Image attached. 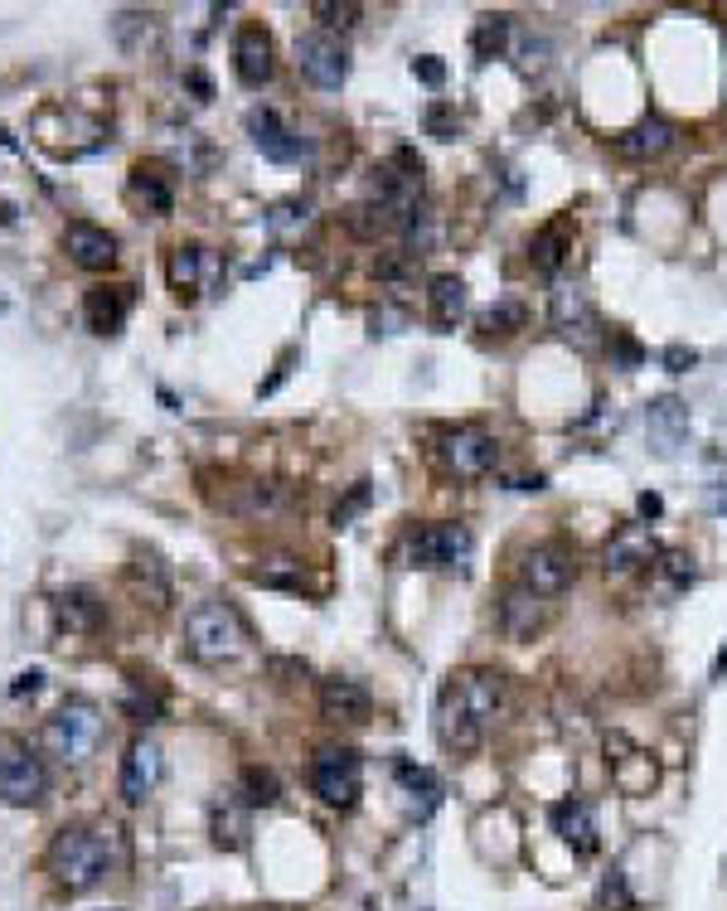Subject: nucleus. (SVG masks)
<instances>
[{
	"label": "nucleus",
	"instance_id": "2",
	"mask_svg": "<svg viewBox=\"0 0 727 911\" xmlns=\"http://www.w3.org/2000/svg\"><path fill=\"white\" fill-rule=\"evenodd\" d=\"M117 863V830H92V824H68L49 838L44 868L64 893H92Z\"/></svg>",
	"mask_w": 727,
	"mask_h": 911
},
{
	"label": "nucleus",
	"instance_id": "32",
	"mask_svg": "<svg viewBox=\"0 0 727 911\" xmlns=\"http://www.w3.org/2000/svg\"><path fill=\"white\" fill-rule=\"evenodd\" d=\"M277 800H282L277 775L263 771V766H243V805H247V810H257V805H277Z\"/></svg>",
	"mask_w": 727,
	"mask_h": 911
},
{
	"label": "nucleus",
	"instance_id": "44",
	"mask_svg": "<svg viewBox=\"0 0 727 911\" xmlns=\"http://www.w3.org/2000/svg\"><path fill=\"white\" fill-rule=\"evenodd\" d=\"M636 504H640V514H646V519H660V514H664V500H660V495H654V490H646V495H640Z\"/></svg>",
	"mask_w": 727,
	"mask_h": 911
},
{
	"label": "nucleus",
	"instance_id": "8",
	"mask_svg": "<svg viewBox=\"0 0 727 911\" xmlns=\"http://www.w3.org/2000/svg\"><path fill=\"white\" fill-rule=\"evenodd\" d=\"M475 538L465 524L456 519H436V524H422V529L408 534V563L412 567H461L471 557Z\"/></svg>",
	"mask_w": 727,
	"mask_h": 911
},
{
	"label": "nucleus",
	"instance_id": "9",
	"mask_svg": "<svg viewBox=\"0 0 727 911\" xmlns=\"http://www.w3.org/2000/svg\"><path fill=\"white\" fill-rule=\"evenodd\" d=\"M296 68H301V78H306L310 88L340 92V88H345V78H349V54H345V44H340L330 29H310V35L296 39Z\"/></svg>",
	"mask_w": 727,
	"mask_h": 911
},
{
	"label": "nucleus",
	"instance_id": "14",
	"mask_svg": "<svg viewBox=\"0 0 727 911\" xmlns=\"http://www.w3.org/2000/svg\"><path fill=\"white\" fill-rule=\"evenodd\" d=\"M548 320H553L558 335L573 339L577 349L597 345V310H591V301L577 286H567V282L553 286V296H548Z\"/></svg>",
	"mask_w": 727,
	"mask_h": 911
},
{
	"label": "nucleus",
	"instance_id": "42",
	"mask_svg": "<svg viewBox=\"0 0 727 911\" xmlns=\"http://www.w3.org/2000/svg\"><path fill=\"white\" fill-rule=\"evenodd\" d=\"M664 364H669L674 374H684V369L699 364V355H693V349H684V345H669V349H664Z\"/></svg>",
	"mask_w": 727,
	"mask_h": 911
},
{
	"label": "nucleus",
	"instance_id": "18",
	"mask_svg": "<svg viewBox=\"0 0 727 911\" xmlns=\"http://www.w3.org/2000/svg\"><path fill=\"white\" fill-rule=\"evenodd\" d=\"M64 247H68V262L82 267V272H107L117 262V238L88 219H73L64 228Z\"/></svg>",
	"mask_w": 727,
	"mask_h": 911
},
{
	"label": "nucleus",
	"instance_id": "36",
	"mask_svg": "<svg viewBox=\"0 0 727 911\" xmlns=\"http://www.w3.org/2000/svg\"><path fill=\"white\" fill-rule=\"evenodd\" d=\"M490 335H514V330H524L528 325V310L519 306V301H500V306H490L485 310V320H481Z\"/></svg>",
	"mask_w": 727,
	"mask_h": 911
},
{
	"label": "nucleus",
	"instance_id": "27",
	"mask_svg": "<svg viewBox=\"0 0 727 911\" xmlns=\"http://www.w3.org/2000/svg\"><path fill=\"white\" fill-rule=\"evenodd\" d=\"M428 306H432V320L442 330H451L456 320L465 316V306H471V292H465V282L456 272H436L428 282Z\"/></svg>",
	"mask_w": 727,
	"mask_h": 911
},
{
	"label": "nucleus",
	"instance_id": "37",
	"mask_svg": "<svg viewBox=\"0 0 727 911\" xmlns=\"http://www.w3.org/2000/svg\"><path fill=\"white\" fill-rule=\"evenodd\" d=\"M664 573V582L669 587H693V577H699V567H693L689 553H660V563H654Z\"/></svg>",
	"mask_w": 727,
	"mask_h": 911
},
{
	"label": "nucleus",
	"instance_id": "30",
	"mask_svg": "<svg viewBox=\"0 0 727 911\" xmlns=\"http://www.w3.org/2000/svg\"><path fill=\"white\" fill-rule=\"evenodd\" d=\"M209 830H214L218 848H243V838H247V805H243V795H218V800L209 805Z\"/></svg>",
	"mask_w": 727,
	"mask_h": 911
},
{
	"label": "nucleus",
	"instance_id": "35",
	"mask_svg": "<svg viewBox=\"0 0 727 911\" xmlns=\"http://www.w3.org/2000/svg\"><path fill=\"white\" fill-rule=\"evenodd\" d=\"M597 907H601V911H630V907H636V897H630L626 873H621V868H611V873L601 877V887H597Z\"/></svg>",
	"mask_w": 727,
	"mask_h": 911
},
{
	"label": "nucleus",
	"instance_id": "33",
	"mask_svg": "<svg viewBox=\"0 0 727 911\" xmlns=\"http://www.w3.org/2000/svg\"><path fill=\"white\" fill-rule=\"evenodd\" d=\"M422 127H428L432 141H456V137H461V112H456L451 102H428Z\"/></svg>",
	"mask_w": 727,
	"mask_h": 911
},
{
	"label": "nucleus",
	"instance_id": "23",
	"mask_svg": "<svg viewBox=\"0 0 727 911\" xmlns=\"http://www.w3.org/2000/svg\"><path fill=\"white\" fill-rule=\"evenodd\" d=\"M127 190H131V200H137L145 214H155V219H165V214L175 209V184H170V175H165L161 161H137V165H131Z\"/></svg>",
	"mask_w": 727,
	"mask_h": 911
},
{
	"label": "nucleus",
	"instance_id": "34",
	"mask_svg": "<svg viewBox=\"0 0 727 911\" xmlns=\"http://www.w3.org/2000/svg\"><path fill=\"white\" fill-rule=\"evenodd\" d=\"M253 582H263V587H286V592H301V563H291V557H272V563L253 567Z\"/></svg>",
	"mask_w": 727,
	"mask_h": 911
},
{
	"label": "nucleus",
	"instance_id": "7",
	"mask_svg": "<svg viewBox=\"0 0 727 911\" xmlns=\"http://www.w3.org/2000/svg\"><path fill=\"white\" fill-rule=\"evenodd\" d=\"M49 791V771L25 737H0V800L5 805H39Z\"/></svg>",
	"mask_w": 727,
	"mask_h": 911
},
{
	"label": "nucleus",
	"instance_id": "31",
	"mask_svg": "<svg viewBox=\"0 0 727 911\" xmlns=\"http://www.w3.org/2000/svg\"><path fill=\"white\" fill-rule=\"evenodd\" d=\"M505 44H509V15H481V25L471 35L475 59H500Z\"/></svg>",
	"mask_w": 727,
	"mask_h": 911
},
{
	"label": "nucleus",
	"instance_id": "26",
	"mask_svg": "<svg viewBox=\"0 0 727 911\" xmlns=\"http://www.w3.org/2000/svg\"><path fill=\"white\" fill-rule=\"evenodd\" d=\"M567 253H573V219L544 223V228L534 233V243H528V262H534L544 277H558V272H563Z\"/></svg>",
	"mask_w": 727,
	"mask_h": 911
},
{
	"label": "nucleus",
	"instance_id": "17",
	"mask_svg": "<svg viewBox=\"0 0 727 911\" xmlns=\"http://www.w3.org/2000/svg\"><path fill=\"white\" fill-rule=\"evenodd\" d=\"M131 306H137V286L131 282H98L82 296V320H88L98 335H117L127 325Z\"/></svg>",
	"mask_w": 727,
	"mask_h": 911
},
{
	"label": "nucleus",
	"instance_id": "4",
	"mask_svg": "<svg viewBox=\"0 0 727 911\" xmlns=\"http://www.w3.org/2000/svg\"><path fill=\"white\" fill-rule=\"evenodd\" d=\"M102 732H107V718H102L98 703L92 698H64L59 713L49 718L44 742L64 766H82L102 747Z\"/></svg>",
	"mask_w": 727,
	"mask_h": 911
},
{
	"label": "nucleus",
	"instance_id": "22",
	"mask_svg": "<svg viewBox=\"0 0 727 911\" xmlns=\"http://www.w3.org/2000/svg\"><path fill=\"white\" fill-rule=\"evenodd\" d=\"M54 616L68 636H92V630H102V620H107V606L98 602L92 587H64V592L54 596Z\"/></svg>",
	"mask_w": 727,
	"mask_h": 911
},
{
	"label": "nucleus",
	"instance_id": "46",
	"mask_svg": "<svg viewBox=\"0 0 727 911\" xmlns=\"http://www.w3.org/2000/svg\"><path fill=\"white\" fill-rule=\"evenodd\" d=\"M723 669H727V645L718 650V659H713V679H723Z\"/></svg>",
	"mask_w": 727,
	"mask_h": 911
},
{
	"label": "nucleus",
	"instance_id": "43",
	"mask_svg": "<svg viewBox=\"0 0 727 911\" xmlns=\"http://www.w3.org/2000/svg\"><path fill=\"white\" fill-rule=\"evenodd\" d=\"M39 683H44V675H39V669H25V675H20L15 683H10V693H15V698H20V693H35Z\"/></svg>",
	"mask_w": 727,
	"mask_h": 911
},
{
	"label": "nucleus",
	"instance_id": "6",
	"mask_svg": "<svg viewBox=\"0 0 727 911\" xmlns=\"http://www.w3.org/2000/svg\"><path fill=\"white\" fill-rule=\"evenodd\" d=\"M310 791L330 810H355L364 795V757L355 747H320L310 761Z\"/></svg>",
	"mask_w": 727,
	"mask_h": 911
},
{
	"label": "nucleus",
	"instance_id": "39",
	"mask_svg": "<svg viewBox=\"0 0 727 911\" xmlns=\"http://www.w3.org/2000/svg\"><path fill=\"white\" fill-rule=\"evenodd\" d=\"M412 78L428 82V88H442V82H446V64L436 54H422V59H412Z\"/></svg>",
	"mask_w": 727,
	"mask_h": 911
},
{
	"label": "nucleus",
	"instance_id": "29",
	"mask_svg": "<svg viewBox=\"0 0 727 911\" xmlns=\"http://www.w3.org/2000/svg\"><path fill=\"white\" fill-rule=\"evenodd\" d=\"M398 785H403V795H408V810L418 814V820H428L436 805H442V781H436V771H428V766L398 761Z\"/></svg>",
	"mask_w": 727,
	"mask_h": 911
},
{
	"label": "nucleus",
	"instance_id": "25",
	"mask_svg": "<svg viewBox=\"0 0 727 911\" xmlns=\"http://www.w3.org/2000/svg\"><path fill=\"white\" fill-rule=\"evenodd\" d=\"M607 766H611V781L621 785L626 795H640V791H650V781H654V766L650 757L640 747H630L626 737H611L607 742Z\"/></svg>",
	"mask_w": 727,
	"mask_h": 911
},
{
	"label": "nucleus",
	"instance_id": "28",
	"mask_svg": "<svg viewBox=\"0 0 727 911\" xmlns=\"http://www.w3.org/2000/svg\"><path fill=\"white\" fill-rule=\"evenodd\" d=\"M165 277H170V292L180 301H194L204 292V247L200 243H180L165 262Z\"/></svg>",
	"mask_w": 727,
	"mask_h": 911
},
{
	"label": "nucleus",
	"instance_id": "11",
	"mask_svg": "<svg viewBox=\"0 0 727 911\" xmlns=\"http://www.w3.org/2000/svg\"><path fill=\"white\" fill-rule=\"evenodd\" d=\"M664 548L654 543V534L646 524H621L616 534L607 538V548H601V567H607V577H636L646 573L650 563H660Z\"/></svg>",
	"mask_w": 727,
	"mask_h": 911
},
{
	"label": "nucleus",
	"instance_id": "21",
	"mask_svg": "<svg viewBox=\"0 0 727 911\" xmlns=\"http://www.w3.org/2000/svg\"><path fill=\"white\" fill-rule=\"evenodd\" d=\"M646 432H650V447L669 461L689 441V408L679 398H654L646 408Z\"/></svg>",
	"mask_w": 727,
	"mask_h": 911
},
{
	"label": "nucleus",
	"instance_id": "19",
	"mask_svg": "<svg viewBox=\"0 0 727 911\" xmlns=\"http://www.w3.org/2000/svg\"><path fill=\"white\" fill-rule=\"evenodd\" d=\"M161 771H165V757L151 737H137L122 757V800L127 805H141L145 795L161 785Z\"/></svg>",
	"mask_w": 727,
	"mask_h": 911
},
{
	"label": "nucleus",
	"instance_id": "5",
	"mask_svg": "<svg viewBox=\"0 0 727 911\" xmlns=\"http://www.w3.org/2000/svg\"><path fill=\"white\" fill-rule=\"evenodd\" d=\"M436 461H442V471L451 475V480H485V475L500 465V441L490 437L485 427H446L436 432Z\"/></svg>",
	"mask_w": 727,
	"mask_h": 911
},
{
	"label": "nucleus",
	"instance_id": "13",
	"mask_svg": "<svg viewBox=\"0 0 727 911\" xmlns=\"http://www.w3.org/2000/svg\"><path fill=\"white\" fill-rule=\"evenodd\" d=\"M247 137H253V146L267 155V161H277V165H296V161H306L310 155V141H301L296 131L282 121V112H272V107H253L247 112Z\"/></svg>",
	"mask_w": 727,
	"mask_h": 911
},
{
	"label": "nucleus",
	"instance_id": "3",
	"mask_svg": "<svg viewBox=\"0 0 727 911\" xmlns=\"http://www.w3.org/2000/svg\"><path fill=\"white\" fill-rule=\"evenodd\" d=\"M184 645L200 665H228L247 650V630L228 602H200L184 616Z\"/></svg>",
	"mask_w": 727,
	"mask_h": 911
},
{
	"label": "nucleus",
	"instance_id": "16",
	"mask_svg": "<svg viewBox=\"0 0 727 911\" xmlns=\"http://www.w3.org/2000/svg\"><path fill=\"white\" fill-rule=\"evenodd\" d=\"M548 820H553V834L563 838V844L573 848L577 858H591V854L601 848V824H597V810H591L587 800H577V795L558 800L553 810H548Z\"/></svg>",
	"mask_w": 727,
	"mask_h": 911
},
{
	"label": "nucleus",
	"instance_id": "10",
	"mask_svg": "<svg viewBox=\"0 0 727 911\" xmlns=\"http://www.w3.org/2000/svg\"><path fill=\"white\" fill-rule=\"evenodd\" d=\"M519 582L538 596H563L577 582V553L567 543H534L519 557Z\"/></svg>",
	"mask_w": 727,
	"mask_h": 911
},
{
	"label": "nucleus",
	"instance_id": "12",
	"mask_svg": "<svg viewBox=\"0 0 727 911\" xmlns=\"http://www.w3.org/2000/svg\"><path fill=\"white\" fill-rule=\"evenodd\" d=\"M320 718L335 722V728H364V722L373 718L369 683H359V679H349V675L320 679Z\"/></svg>",
	"mask_w": 727,
	"mask_h": 911
},
{
	"label": "nucleus",
	"instance_id": "41",
	"mask_svg": "<svg viewBox=\"0 0 727 911\" xmlns=\"http://www.w3.org/2000/svg\"><path fill=\"white\" fill-rule=\"evenodd\" d=\"M316 15H326V25L349 29V25H355V15H359V5H316Z\"/></svg>",
	"mask_w": 727,
	"mask_h": 911
},
{
	"label": "nucleus",
	"instance_id": "40",
	"mask_svg": "<svg viewBox=\"0 0 727 911\" xmlns=\"http://www.w3.org/2000/svg\"><path fill=\"white\" fill-rule=\"evenodd\" d=\"M611 355H616V359H621V364H626V369H630V364H640V359H646V349H640V345H636V339H630V335H626V330H616V335H611Z\"/></svg>",
	"mask_w": 727,
	"mask_h": 911
},
{
	"label": "nucleus",
	"instance_id": "47",
	"mask_svg": "<svg viewBox=\"0 0 727 911\" xmlns=\"http://www.w3.org/2000/svg\"><path fill=\"white\" fill-rule=\"evenodd\" d=\"M718 510L727 514V485H718Z\"/></svg>",
	"mask_w": 727,
	"mask_h": 911
},
{
	"label": "nucleus",
	"instance_id": "45",
	"mask_svg": "<svg viewBox=\"0 0 727 911\" xmlns=\"http://www.w3.org/2000/svg\"><path fill=\"white\" fill-rule=\"evenodd\" d=\"M509 490H544V475H514Z\"/></svg>",
	"mask_w": 727,
	"mask_h": 911
},
{
	"label": "nucleus",
	"instance_id": "20",
	"mask_svg": "<svg viewBox=\"0 0 727 911\" xmlns=\"http://www.w3.org/2000/svg\"><path fill=\"white\" fill-rule=\"evenodd\" d=\"M495 626H500L509 640H534L538 626H544V596L528 592L524 582L505 587L500 606H495Z\"/></svg>",
	"mask_w": 727,
	"mask_h": 911
},
{
	"label": "nucleus",
	"instance_id": "1",
	"mask_svg": "<svg viewBox=\"0 0 727 911\" xmlns=\"http://www.w3.org/2000/svg\"><path fill=\"white\" fill-rule=\"evenodd\" d=\"M505 713V675L495 669H461L436 693V737L446 752L471 757L481 752L490 722Z\"/></svg>",
	"mask_w": 727,
	"mask_h": 911
},
{
	"label": "nucleus",
	"instance_id": "38",
	"mask_svg": "<svg viewBox=\"0 0 727 911\" xmlns=\"http://www.w3.org/2000/svg\"><path fill=\"white\" fill-rule=\"evenodd\" d=\"M369 500H373V490H369V480H359V485H355V490H349V495H345V500H340V504H335V524H340V529H345V524H349V519H355V514H359V510H369Z\"/></svg>",
	"mask_w": 727,
	"mask_h": 911
},
{
	"label": "nucleus",
	"instance_id": "24",
	"mask_svg": "<svg viewBox=\"0 0 727 911\" xmlns=\"http://www.w3.org/2000/svg\"><path fill=\"white\" fill-rule=\"evenodd\" d=\"M679 141V131H674V121L664 117H640L630 131H621V155H630V161H660L664 151Z\"/></svg>",
	"mask_w": 727,
	"mask_h": 911
},
{
	"label": "nucleus",
	"instance_id": "15",
	"mask_svg": "<svg viewBox=\"0 0 727 911\" xmlns=\"http://www.w3.org/2000/svg\"><path fill=\"white\" fill-rule=\"evenodd\" d=\"M233 74L243 88H263L277 74V49L263 25H243L233 35Z\"/></svg>",
	"mask_w": 727,
	"mask_h": 911
}]
</instances>
